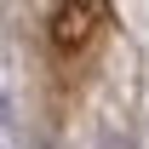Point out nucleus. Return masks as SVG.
Segmentation results:
<instances>
[{"instance_id": "obj_1", "label": "nucleus", "mask_w": 149, "mask_h": 149, "mask_svg": "<svg viewBox=\"0 0 149 149\" xmlns=\"http://www.w3.org/2000/svg\"><path fill=\"white\" fill-rule=\"evenodd\" d=\"M109 0H46L40 12V74H46V97L63 115L74 97L86 92L97 57L109 46Z\"/></svg>"}]
</instances>
